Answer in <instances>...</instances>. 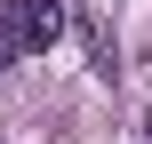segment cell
<instances>
[{
    "instance_id": "obj_2",
    "label": "cell",
    "mask_w": 152,
    "mask_h": 144,
    "mask_svg": "<svg viewBox=\"0 0 152 144\" xmlns=\"http://www.w3.org/2000/svg\"><path fill=\"white\" fill-rule=\"evenodd\" d=\"M80 40H88V64H96V72H112V64H120V48H112L104 16H80Z\"/></svg>"
},
{
    "instance_id": "obj_1",
    "label": "cell",
    "mask_w": 152,
    "mask_h": 144,
    "mask_svg": "<svg viewBox=\"0 0 152 144\" xmlns=\"http://www.w3.org/2000/svg\"><path fill=\"white\" fill-rule=\"evenodd\" d=\"M56 40H64V8L56 0H0V72L40 56V48H56Z\"/></svg>"
}]
</instances>
